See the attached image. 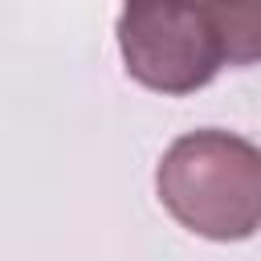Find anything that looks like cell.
<instances>
[{
    "label": "cell",
    "mask_w": 261,
    "mask_h": 261,
    "mask_svg": "<svg viewBox=\"0 0 261 261\" xmlns=\"http://www.w3.org/2000/svg\"><path fill=\"white\" fill-rule=\"evenodd\" d=\"M204 8L224 37L228 65H253L261 53V0H204Z\"/></svg>",
    "instance_id": "obj_3"
},
{
    "label": "cell",
    "mask_w": 261,
    "mask_h": 261,
    "mask_svg": "<svg viewBox=\"0 0 261 261\" xmlns=\"http://www.w3.org/2000/svg\"><path fill=\"white\" fill-rule=\"evenodd\" d=\"M118 49L126 73L155 94H196L228 61L204 0H122Z\"/></svg>",
    "instance_id": "obj_2"
},
{
    "label": "cell",
    "mask_w": 261,
    "mask_h": 261,
    "mask_svg": "<svg viewBox=\"0 0 261 261\" xmlns=\"http://www.w3.org/2000/svg\"><path fill=\"white\" fill-rule=\"evenodd\" d=\"M159 200L200 237H253L261 220V155L224 130L184 135L159 163Z\"/></svg>",
    "instance_id": "obj_1"
}]
</instances>
